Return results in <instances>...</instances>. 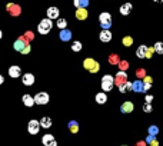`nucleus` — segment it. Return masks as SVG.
Listing matches in <instances>:
<instances>
[{
	"label": "nucleus",
	"mask_w": 163,
	"mask_h": 146,
	"mask_svg": "<svg viewBox=\"0 0 163 146\" xmlns=\"http://www.w3.org/2000/svg\"><path fill=\"white\" fill-rule=\"evenodd\" d=\"M153 100V95H146V103H150Z\"/></svg>",
	"instance_id": "38"
},
{
	"label": "nucleus",
	"mask_w": 163,
	"mask_h": 146,
	"mask_svg": "<svg viewBox=\"0 0 163 146\" xmlns=\"http://www.w3.org/2000/svg\"><path fill=\"white\" fill-rule=\"evenodd\" d=\"M149 145H150V146H159V142H157L156 139H153V140H152V142H150Z\"/></svg>",
	"instance_id": "40"
},
{
	"label": "nucleus",
	"mask_w": 163,
	"mask_h": 146,
	"mask_svg": "<svg viewBox=\"0 0 163 146\" xmlns=\"http://www.w3.org/2000/svg\"><path fill=\"white\" fill-rule=\"evenodd\" d=\"M119 65H120V67H122V70L125 72L126 69H127V63L125 62V60H122V62H119Z\"/></svg>",
	"instance_id": "36"
},
{
	"label": "nucleus",
	"mask_w": 163,
	"mask_h": 146,
	"mask_svg": "<svg viewBox=\"0 0 163 146\" xmlns=\"http://www.w3.org/2000/svg\"><path fill=\"white\" fill-rule=\"evenodd\" d=\"M3 83H4V78L0 75V85H3Z\"/></svg>",
	"instance_id": "43"
},
{
	"label": "nucleus",
	"mask_w": 163,
	"mask_h": 146,
	"mask_svg": "<svg viewBox=\"0 0 163 146\" xmlns=\"http://www.w3.org/2000/svg\"><path fill=\"white\" fill-rule=\"evenodd\" d=\"M22 100H23V105L27 106V108H32L33 105H34V99H33V96H30V95H23Z\"/></svg>",
	"instance_id": "18"
},
{
	"label": "nucleus",
	"mask_w": 163,
	"mask_h": 146,
	"mask_svg": "<svg viewBox=\"0 0 163 146\" xmlns=\"http://www.w3.org/2000/svg\"><path fill=\"white\" fill-rule=\"evenodd\" d=\"M132 90L136 92V93H142V92H143V82L140 80V79L134 80L132 83Z\"/></svg>",
	"instance_id": "14"
},
{
	"label": "nucleus",
	"mask_w": 163,
	"mask_h": 146,
	"mask_svg": "<svg viewBox=\"0 0 163 146\" xmlns=\"http://www.w3.org/2000/svg\"><path fill=\"white\" fill-rule=\"evenodd\" d=\"M30 50H32V48H30V45L27 43V45L24 46V49H23L20 53H22V54H29V53H30Z\"/></svg>",
	"instance_id": "33"
},
{
	"label": "nucleus",
	"mask_w": 163,
	"mask_h": 146,
	"mask_svg": "<svg viewBox=\"0 0 163 146\" xmlns=\"http://www.w3.org/2000/svg\"><path fill=\"white\" fill-rule=\"evenodd\" d=\"M136 146H146V143H145V142H137Z\"/></svg>",
	"instance_id": "42"
},
{
	"label": "nucleus",
	"mask_w": 163,
	"mask_h": 146,
	"mask_svg": "<svg viewBox=\"0 0 163 146\" xmlns=\"http://www.w3.org/2000/svg\"><path fill=\"white\" fill-rule=\"evenodd\" d=\"M122 43H123V46L129 48V46L133 45V39H132L130 36H125V37H123V40H122Z\"/></svg>",
	"instance_id": "28"
},
{
	"label": "nucleus",
	"mask_w": 163,
	"mask_h": 146,
	"mask_svg": "<svg viewBox=\"0 0 163 146\" xmlns=\"http://www.w3.org/2000/svg\"><path fill=\"white\" fill-rule=\"evenodd\" d=\"M110 60H112L110 63H113V65H116V63H119V60H117V57H116V56H112V57H110Z\"/></svg>",
	"instance_id": "39"
},
{
	"label": "nucleus",
	"mask_w": 163,
	"mask_h": 146,
	"mask_svg": "<svg viewBox=\"0 0 163 146\" xmlns=\"http://www.w3.org/2000/svg\"><path fill=\"white\" fill-rule=\"evenodd\" d=\"M152 110H153V108H152V105H150V103H145V105H143V112L150 113Z\"/></svg>",
	"instance_id": "32"
},
{
	"label": "nucleus",
	"mask_w": 163,
	"mask_h": 146,
	"mask_svg": "<svg viewBox=\"0 0 163 146\" xmlns=\"http://www.w3.org/2000/svg\"><path fill=\"white\" fill-rule=\"evenodd\" d=\"M146 50H147V46H145V45H140V46L137 48V50H136V56H137L139 59H145Z\"/></svg>",
	"instance_id": "21"
},
{
	"label": "nucleus",
	"mask_w": 163,
	"mask_h": 146,
	"mask_svg": "<svg viewBox=\"0 0 163 146\" xmlns=\"http://www.w3.org/2000/svg\"><path fill=\"white\" fill-rule=\"evenodd\" d=\"M153 1H155V3H162L163 0H153Z\"/></svg>",
	"instance_id": "44"
},
{
	"label": "nucleus",
	"mask_w": 163,
	"mask_h": 146,
	"mask_svg": "<svg viewBox=\"0 0 163 146\" xmlns=\"http://www.w3.org/2000/svg\"><path fill=\"white\" fill-rule=\"evenodd\" d=\"M99 20H100V26L103 27V30H109L112 27V15L110 13H107V12L100 13Z\"/></svg>",
	"instance_id": "3"
},
{
	"label": "nucleus",
	"mask_w": 163,
	"mask_h": 146,
	"mask_svg": "<svg viewBox=\"0 0 163 146\" xmlns=\"http://www.w3.org/2000/svg\"><path fill=\"white\" fill-rule=\"evenodd\" d=\"M125 82H127V73L123 72V70H120V72L116 75V78H114V85H117V87H119V86H122Z\"/></svg>",
	"instance_id": "7"
},
{
	"label": "nucleus",
	"mask_w": 163,
	"mask_h": 146,
	"mask_svg": "<svg viewBox=\"0 0 163 146\" xmlns=\"http://www.w3.org/2000/svg\"><path fill=\"white\" fill-rule=\"evenodd\" d=\"M87 10L86 9H77V12H76V17L79 19V20H84V19H87Z\"/></svg>",
	"instance_id": "25"
},
{
	"label": "nucleus",
	"mask_w": 163,
	"mask_h": 146,
	"mask_svg": "<svg viewBox=\"0 0 163 146\" xmlns=\"http://www.w3.org/2000/svg\"><path fill=\"white\" fill-rule=\"evenodd\" d=\"M27 45V42H26V39L24 37H19L16 42L13 43V48H15V50H17V52H22L23 49H24V46Z\"/></svg>",
	"instance_id": "11"
},
{
	"label": "nucleus",
	"mask_w": 163,
	"mask_h": 146,
	"mask_svg": "<svg viewBox=\"0 0 163 146\" xmlns=\"http://www.w3.org/2000/svg\"><path fill=\"white\" fill-rule=\"evenodd\" d=\"M42 142H43V145L45 146H57V142H56V139H54V136L53 135H45L43 138H42Z\"/></svg>",
	"instance_id": "8"
},
{
	"label": "nucleus",
	"mask_w": 163,
	"mask_h": 146,
	"mask_svg": "<svg viewBox=\"0 0 163 146\" xmlns=\"http://www.w3.org/2000/svg\"><path fill=\"white\" fill-rule=\"evenodd\" d=\"M73 4L77 9H86L89 6V0H73Z\"/></svg>",
	"instance_id": "22"
},
{
	"label": "nucleus",
	"mask_w": 163,
	"mask_h": 146,
	"mask_svg": "<svg viewBox=\"0 0 163 146\" xmlns=\"http://www.w3.org/2000/svg\"><path fill=\"white\" fill-rule=\"evenodd\" d=\"M145 76H146L145 69H139V70H137V78H139V79H142V78H145Z\"/></svg>",
	"instance_id": "35"
},
{
	"label": "nucleus",
	"mask_w": 163,
	"mask_h": 146,
	"mask_svg": "<svg viewBox=\"0 0 163 146\" xmlns=\"http://www.w3.org/2000/svg\"><path fill=\"white\" fill-rule=\"evenodd\" d=\"M133 109H134V105H133L132 102H125V103H122V106H120V112H122V113H132Z\"/></svg>",
	"instance_id": "12"
},
{
	"label": "nucleus",
	"mask_w": 163,
	"mask_h": 146,
	"mask_svg": "<svg viewBox=\"0 0 163 146\" xmlns=\"http://www.w3.org/2000/svg\"><path fill=\"white\" fill-rule=\"evenodd\" d=\"M26 37H27L29 40H32V39H33V34H32V33H30V32H29V33H27V34H26ZM26 37H24V39H26Z\"/></svg>",
	"instance_id": "41"
},
{
	"label": "nucleus",
	"mask_w": 163,
	"mask_h": 146,
	"mask_svg": "<svg viewBox=\"0 0 163 146\" xmlns=\"http://www.w3.org/2000/svg\"><path fill=\"white\" fill-rule=\"evenodd\" d=\"M153 49H155V52H156L157 54H163V43H162V42H157V43H155Z\"/></svg>",
	"instance_id": "27"
},
{
	"label": "nucleus",
	"mask_w": 163,
	"mask_h": 146,
	"mask_svg": "<svg viewBox=\"0 0 163 146\" xmlns=\"http://www.w3.org/2000/svg\"><path fill=\"white\" fill-rule=\"evenodd\" d=\"M20 75H22V69H20V66H10L9 67V76L10 78H13V79H16V78H20Z\"/></svg>",
	"instance_id": "10"
},
{
	"label": "nucleus",
	"mask_w": 163,
	"mask_h": 146,
	"mask_svg": "<svg viewBox=\"0 0 163 146\" xmlns=\"http://www.w3.org/2000/svg\"><path fill=\"white\" fill-rule=\"evenodd\" d=\"M7 10H9L13 16H19V15H20V7L16 6V4H13V3H9V4H7Z\"/></svg>",
	"instance_id": "19"
},
{
	"label": "nucleus",
	"mask_w": 163,
	"mask_h": 146,
	"mask_svg": "<svg viewBox=\"0 0 163 146\" xmlns=\"http://www.w3.org/2000/svg\"><path fill=\"white\" fill-rule=\"evenodd\" d=\"M149 135H153V136H156L157 133H159V128L157 126H155V125H152V126H149Z\"/></svg>",
	"instance_id": "31"
},
{
	"label": "nucleus",
	"mask_w": 163,
	"mask_h": 146,
	"mask_svg": "<svg viewBox=\"0 0 163 146\" xmlns=\"http://www.w3.org/2000/svg\"><path fill=\"white\" fill-rule=\"evenodd\" d=\"M1 37H3V32L0 30V39H1Z\"/></svg>",
	"instance_id": "45"
},
{
	"label": "nucleus",
	"mask_w": 163,
	"mask_h": 146,
	"mask_svg": "<svg viewBox=\"0 0 163 146\" xmlns=\"http://www.w3.org/2000/svg\"><path fill=\"white\" fill-rule=\"evenodd\" d=\"M83 67L86 70H89L90 73H98L99 69H100V65H99L96 60H93L92 57H87V59L83 60Z\"/></svg>",
	"instance_id": "2"
},
{
	"label": "nucleus",
	"mask_w": 163,
	"mask_h": 146,
	"mask_svg": "<svg viewBox=\"0 0 163 146\" xmlns=\"http://www.w3.org/2000/svg\"><path fill=\"white\" fill-rule=\"evenodd\" d=\"M153 53H155V49H153V48H147V50H146V54H145V57H147V59H149V57H150V56H152Z\"/></svg>",
	"instance_id": "34"
},
{
	"label": "nucleus",
	"mask_w": 163,
	"mask_h": 146,
	"mask_svg": "<svg viewBox=\"0 0 163 146\" xmlns=\"http://www.w3.org/2000/svg\"><path fill=\"white\" fill-rule=\"evenodd\" d=\"M99 37H100V40L103 42V43H107V42H110L112 40V32L110 30H102L100 34H99Z\"/></svg>",
	"instance_id": "13"
},
{
	"label": "nucleus",
	"mask_w": 163,
	"mask_h": 146,
	"mask_svg": "<svg viewBox=\"0 0 163 146\" xmlns=\"http://www.w3.org/2000/svg\"><path fill=\"white\" fill-rule=\"evenodd\" d=\"M96 102H98L99 105H104V103L107 102L106 93H104V92H99L98 95H96Z\"/></svg>",
	"instance_id": "23"
},
{
	"label": "nucleus",
	"mask_w": 163,
	"mask_h": 146,
	"mask_svg": "<svg viewBox=\"0 0 163 146\" xmlns=\"http://www.w3.org/2000/svg\"><path fill=\"white\" fill-rule=\"evenodd\" d=\"M22 83L24 86H33L34 85V75L33 73H24L22 76Z\"/></svg>",
	"instance_id": "9"
},
{
	"label": "nucleus",
	"mask_w": 163,
	"mask_h": 146,
	"mask_svg": "<svg viewBox=\"0 0 163 146\" xmlns=\"http://www.w3.org/2000/svg\"><path fill=\"white\" fill-rule=\"evenodd\" d=\"M66 26H67V20H66V19H62V17H59V19H57V27L62 30V29H66Z\"/></svg>",
	"instance_id": "29"
},
{
	"label": "nucleus",
	"mask_w": 163,
	"mask_h": 146,
	"mask_svg": "<svg viewBox=\"0 0 163 146\" xmlns=\"http://www.w3.org/2000/svg\"><path fill=\"white\" fill-rule=\"evenodd\" d=\"M67 126H69V130H70L72 133H77V132H79V123H77L76 120H70Z\"/></svg>",
	"instance_id": "24"
},
{
	"label": "nucleus",
	"mask_w": 163,
	"mask_h": 146,
	"mask_svg": "<svg viewBox=\"0 0 163 146\" xmlns=\"http://www.w3.org/2000/svg\"><path fill=\"white\" fill-rule=\"evenodd\" d=\"M27 130H29V133L30 135H37L39 133V130H40V123H39V120H30L29 123H27Z\"/></svg>",
	"instance_id": "6"
},
{
	"label": "nucleus",
	"mask_w": 163,
	"mask_h": 146,
	"mask_svg": "<svg viewBox=\"0 0 163 146\" xmlns=\"http://www.w3.org/2000/svg\"><path fill=\"white\" fill-rule=\"evenodd\" d=\"M82 48H83V46H82L80 42H73V43H72V50H73V52H80Z\"/></svg>",
	"instance_id": "30"
},
{
	"label": "nucleus",
	"mask_w": 163,
	"mask_h": 146,
	"mask_svg": "<svg viewBox=\"0 0 163 146\" xmlns=\"http://www.w3.org/2000/svg\"><path fill=\"white\" fill-rule=\"evenodd\" d=\"M52 27H53V22L46 17V19L40 20V23H39V26H37V32L40 33V34H47V33L52 30Z\"/></svg>",
	"instance_id": "1"
},
{
	"label": "nucleus",
	"mask_w": 163,
	"mask_h": 146,
	"mask_svg": "<svg viewBox=\"0 0 163 146\" xmlns=\"http://www.w3.org/2000/svg\"><path fill=\"white\" fill-rule=\"evenodd\" d=\"M132 9H133L132 3H125V4H122V6H120L119 12H120L123 16H127V15H129V13L132 12Z\"/></svg>",
	"instance_id": "17"
},
{
	"label": "nucleus",
	"mask_w": 163,
	"mask_h": 146,
	"mask_svg": "<svg viewBox=\"0 0 163 146\" xmlns=\"http://www.w3.org/2000/svg\"><path fill=\"white\" fill-rule=\"evenodd\" d=\"M127 90H132V82H125L122 86H119V92L120 93H126Z\"/></svg>",
	"instance_id": "26"
},
{
	"label": "nucleus",
	"mask_w": 163,
	"mask_h": 146,
	"mask_svg": "<svg viewBox=\"0 0 163 146\" xmlns=\"http://www.w3.org/2000/svg\"><path fill=\"white\" fill-rule=\"evenodd\" d=\"M153 139H156V136H153V135H149V136L146 138V142H147V143H150Z\"/></svg>",
	"instance_id": "37"
},
{
	"label": "nucleus",
	"mask_w": 163,
	"mask_h": 146,
	"mask_svg": "<svg viewBox=\"0 0 163 146\" xmlns=\"http://www.w3.org/2000/svg\"><path fill=\"white\" fill-rule=\"evenodd\" d=\"M113 85H114V78L110 76V75H104L102 78V89L103 92H109L113 89Z\"/></svg>",
	"instance_id": "4"
},
{
	"label": "nucleus",
	"mask_w": 163,
	"mask_h": 146,
	"mask_svg": "<svg viewBox=\"0 0 163 146\" xmlns=\"http://www.w3.org/2000/svg\"><path fill=\"white\" fill-rule=\"evenodd\" d=\"M34 99V103L36 105H47L49 103V93H46V92H39L36 96H33Z\"/></svg>",
	"instance_id": "5"
},
{
	"label": "nucleus",
	"mask_w": 163,
	"mask_h": 146,
	"mask_svg": "<svg viewBox=\"0 0 163 146\" xmlns=\"http://www.w3.org/2000/svg\"><path fill=\"white\" fill-rule=\"evenodd\" d=\"M40 128H45V129H49L50 126H52V119H50L49 116H45V117H42L40 119Z\"/></svg>",
	"instance_id": "20"
},
{
	"label": "nucleus",
	"mask_w": 163,
	"mask_h": 146,
	"mask_svg": "<svg viewBox=\"0 0 163 146\" xmlns=\"http://www.w3.org/2000/svg\"><path fill=\"white\" fill-rule=\"evenodd\" d=\"M59 37H60V40H63V42H69V40L72 39V32H70L69 29H62L60 33H59Z\"/></svg>",
	"instance_id": "15"
},
{
	"label": "nucleus",
	"mask_w": 163,
	"mask_h": 146,
	"mask_svg": "<svg viewBox=\"0 0 163 146\" xmlns=\"http://www.w3.org/2000/svg\"><path fill=\"white\" fill-rule=\"evenodd\" d=\"M46 15H47V19H50V20L59 19V9H57V7H49Z\"/></svg>",
	"instance_id": "16"
}]
</instances>
